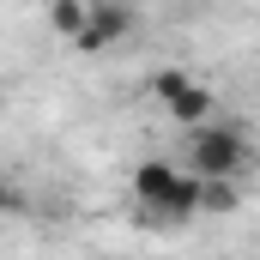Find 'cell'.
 Returning <instances> with one entry per match:
<instances>
[{"label":"cell","mask_w":260,"mask_h":260,"mask_svg":"<svg viewBox=\"0 0 260 260\" xmlns=\"http://www.w3.org/2000/svg\"><path fill=\"white\" fill-rule=\"evenodd\" d=\"M85 18H91V0H49V30L67 37V43L85 30Z\"/></svg>","instance_id":"5b68a950"},{"label":"cell","mask_w":260,"mask_h":260,"mask_svg":"<svg viewBox=\"0 0 260 260\" xmlns=\"http://www.w3.org/2000/svg\"><path fill=\"white\" fill-rule=\"evenodd\" d=\"M188 164H194L200 182H242V176H254L260 151L248 133L224 127V121H206V127L188 133Z\"/></svg>","instance_id":"6da1fadb"},{"label":"cell","mask_w":260,"mask_h":260,"mask_svg":"<svg viewBox=\"0 0 260 260\" xmlns=\"http://www.w3.org/2000/svg\"><path fill=\"white\" fill-rule=\"evenodd\" d=\"M133 0H91V18H85V30L73 37V49L79 55H103V49H115V43H127L133 37Z\"/></svg>","instance_id":"3957f363"},{"label":"cell","mask_w":260,"mask_h":260,"mask_svg":"<svg viewBox=\"0 0 260 260\" xmlns=\"http://www.w3.org/2000/svg\"><path fill=\"white\" fill-rule=\"evenodd\" d=\"M236 200H242V182H200V212H212V218H230Z\"/></svg>","instance_id":"8992f818"},{"label":"cell","mask_w":260,"mask_h":260,"mask_svg":"<svg viewBox=\"0 0 260 260\" xmlns=\"http://www.w3.org/2000/svg\"><path fill=\"white\" fill-rule=\"evenodd\" d=\"M151 260H164V254H151Z\"/></svg>","instance_id":"9c48e42d"},{"label":"cell","mask_w":260,"mask_h":260,"mask_svg":"<svg viewBox=\"0 0 260 260\" xmlns=\"http://www.w3.org/2000/svg\"><path fill=\"white\" fill-rule=\"evenodd\" d=\"M188 85H194V73H188V67H157V73H151V97H157V103H176Z\"/></svg>","instance_id":"52a82bcc"},{"label":"cell","mask_w":260,"mask_h":260,"mask_svg":"<svg viewBox=\"0 0 260 260\" xmlns=\"http://www.w3.org/2000/svg\"><path fill=\"white\" fill-rule=\"evenodd\" d=\"M133 200L151 206V212H164L170 224H188V218H200V176L164 164V157H145L133 170Z\"/></svg>","instance_id":"7a4b0ae2"},{"label":"cell","mask_w":260,"mask_h":260,"mask_svg":"<svg viewBox=\"0 0 260 260\" xmlns=\"http://www.w3.org/2000/svg\"><path fill=\"white\" fill-rule=\"evenodd\" d=\"M24 212H30V194L18 182H0V218H24Z\"/></svg>","instance_id":"ba28073f"},{"label":"cell","mask_w":260,"mask_h":260,"mask_svg":"<svg viewBox=\"0 0 260 260\" xmlns=\"http://www.w3.org/2000/svg\"><path fill=\"white\" fill-rule=\"evenodd\" d=\"M164 115H170L176 127L194 133V127H206V121H218V91H212V85H188L176 103H164Z\"/></svg>","instance_id":"277c9868"}]
</instances>
